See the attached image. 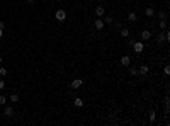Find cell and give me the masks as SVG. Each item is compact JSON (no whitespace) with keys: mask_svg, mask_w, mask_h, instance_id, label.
<instances>
[{"mask_svg":"<svg viewBox=\"0 0 170 126\" xmlns=\"http://www.w3.org/2000/svg\"><path fill=\"white\" fill-rule=\"evenodd\" d=\"M55 19H56L58 22H65L66 20V10L65 9H58L56 12H55Z\"/></svg>","mask_w":170,"mask_h":126,"instance_id":"cell-1","label":"cell"},{"mask_svg":"<svg viewBox=\"0 0 170 126\" xmlns=\"http://www.w3.org/2000/svg\"><path fill=\"white\" fill-rule=\"evenodd\" d=\"M133 49L136 53H143V49H145V43L143 41H134L133 43Z\"/></svg>","mask_w":170,"mask_h":126,"instance_id":"cell-2","label":"cell"},{"mask_svg":"<svg viewBox=\"0 0 170 126\" xmlns=\"http://www.w3.org/2000/svg\"><path fill=\"white\" fill-rule=\"evenodd\" d=\"M83 85V80H82V78H75V80H72V84H70V87H72V89H80V87Z\"/></svg>","mask_w":170,"mask_h":126,"instance_id":"cell-3","label":"cell"},{"mask_svg":"<svg viewBox=\"0 0 170 126\" xmlns=\"http://www.w3.org/2000/svg\"><path fill=\"white\" fill-rule=\"evenodd\" d=\"M104 26H105L104 19H95V20H94V27L97 29V31H102V29H104Z\"/></svg>","mask_w":170,"mask_h":126,"instance_id":"cell-4","label":"cell"},{"mask_svg":"<svg viewBox=\"0 0 170 126\" xmlns=\"http://www.w3.org/2000/svg\"><path fill=\"white\" fill-rule=\"evenodd\" d=\"M95 16L97 17H104L105 16V7L104 5H97V7H95Z\"/></svg>","mask_w":170,"mask_h":126,"instance_id":"cell-5","label":"cell"},{"mask_svg":"<svg viewBox=\"0 0 170 126\" xmlns=\"http://www.w3.org/2000/svg\"><path fill=\"white\" fill-rule=\"evenodd\" d=\"M148 72H150V68H148L146 65H141L140 68H138V75H143V77H146V75H148Z\"/></svg>","mask_w":170,"mask_h":126,"instance_id":"cell-6","label":"cell"},{"mask_svg":"<svg viewBox=\"0 0 170 126\" xmlns=\"http://www.w3.org/2000/svg\"><path fill=\"white\" fill-rule=\"evenodd\" d=\"M121 65H124V66H129V65H131V56H128V55L121 56Z\"/></svg>","mask_w":170,"mask_h":126,"instance_id":"cell-7","label":"cell"},{"mask_svg":"<svg viewBox=\"0 0 170 126\" xmlns=\"http://www.w3.org/2000/svg\"><path fill=\"white\" fill-rule=\"evenodd\" d=\"M150 38H151V33L148 31V29H145V31L141 33V41H148Z\"/></svg>","mask_w":170,"mask_h":126,"instance_id":"cell-8","label":"cell"},{"mask_svg":"<svg viewBox=\"0 0 170 126\" xmlns=\"http://www.w3.org/2000/svg\"><path fill=\"white\" fill-rule=\"evenodd\" d=\"M165 33H163V31H162V33H158V36H157V43H158V45H162V43H165Z\"/></svg>","mask_w":170,"mask_h":126,"instance_id":"cell-9","label":"cell"},{"mask_svg":"<svg viewBox=\"0 0 170 126\" xmlns=\"http://www.w3.org/2000/svg\"><path fill=\"white\" fill-rule=\"evenodd\" d=\"M73 104H75V107H82V106H83V99H80V97H75Z\"/></svg>","mask_w":170,"mask_h":126,"instance_id":"cell-10","label":"cell"},{"mask_svg":"<svg viewBox=\"0 0 170 126\" xmlns=\"http://www.w3.org/2000/svg\"><path fill=\"white\" fill-rule=\"evenodd\" d=\"M4 113H5V116H9V118H10V116H14V109H12L10 106H7V107H5V109H4Z\"/></svg>","mask_w":170,"mask_h":126,"instance_id":"cell-11","label":"cell"},{"mask_svg":"<svg viewBox=\"0 0 170 126\" xmlns=\"http://www.w3.org/2000/svg\"><path fill=\"white\" fill-rule=\"evenodd\" d=\"M145 16H146V17H153V16H155V10H153L151 7L145 9Z\"/></svg>","mask_w":170,"mask_h":126,"instance_id":"cell-12","label":"cell"},{"mask_svg":"<svg viewBox=\"0 0 170 126\" xmlns=\"http://www.w3.org/2000/svg\"><path fill=\"white\" fill-rule=\"evenodd\" d=\"M158 26H160V31H165V29H167V19H162Z\"/></svg>","mask_w":170,"mask_h":126,"instance_id":"cell-13","label":"cell"},{"mask_svg":"<svg viewBox=\"0 0 170 126\" xmlns=\"http://www.w3.org/2000/svg\"><path fill=\"white\" fill-rule=\"evenodd\" d=\"M136 19H138V17H136V14H134V12H129V14H128V20H129V22H134Z\"/></svg>","mask_w":170,"mask_h":126,"instance_id":"cell-14","label":"cell"},{"mask_svg":"<svg viewBox=\"0 0 170 126\" xmlns=\"http://www.w3.org/2000/svg\"><path fill=\"white\" fill-rule=\"evenodd\" d=\"M119 33H121V36H122V38H128V36H129V31H128V29H126V27L119 29Z\"/></svg>","mask_w":170,"mask_h":126,"instance_id":"cell-15","label":"cell"},{"mask_svg":"<svg viewBox=\"0 0 170 126\" xmlns=\"http://www.w3.org/2000/svg\"><path fill=\"white\" fill-rule=\"evenodd\" d=\"M104 22H105V24H112V22H114V17L112 16H105Z\"/></svg>","mask_w":170,"mask_h":126,"instance_id":"cell-16","label":"cell"},{"mask_svg":"<svg viewBox=\"0 0 170 126\" xmlns=\"http://www.w3.org/2000/svg\"><path fill=\"white\" fill-rule=\"evenodd\" d=\"M10 102H19V94H10Z\"/></svg>","mask_w":170,"mask_h":126,"instance_id":"cell-17","label":"cell"},{"mask_svg":"<svg viewBox=\"0 0 170 126\" xmlns=\"http://www.w3.org/2000/svg\"><path fill=\"white\" fill-rule=\"evenodd\" d=\"M112 24L116 26V29H122V22H121V20H114Z\"/></svg>","mask_w":170,"mask_h":126,"instance_id":"cell-18","label":"cell"},{"mask_svg":"<svg viewBox=\"0 0 170 126\" xmlns=\"http://www.w3.org/2000/svg\"><path fill=\"white\" fill-rule=\"evenodd\" d=\"M155 118H157V113H155V111H150V123H153Z\"/></svg>","mask_w":170,"mask_h":126,"instance_id":"cell-19","label":"cell"},{"mask_svg":"<svg viewBox=\"0 0 170 126\" xmlns=\"http://www.w3.org/2000/svg\"><path fill=\"white\" fill-rule=\"evenodd\" d=\"M158 19L162 20V19H167V14L163 12V10H160V12H158Z\"/></svg>","mask_w":170,"mask_h":126,"instance_id":"cell-20","label":"cell"},{"mask_svg":"<svg viewBox=\"0 0 170 126\" xmlns=\"http://www.w3.org/2000/svg\"><path fill=\"white\" fill-rule=\"evenodd\" d=\"M5 75H7V68L0 66V77H5Z\"/></svg>","mask_w":170,"mask_h":126,"instance_id":"cell-21","label":"cell"},{"mask_svg":"<svg viewBox=\"0 0 170 126\" xmlns=\"http://www.w3.org/2000/svg\"><path fill=\"white\" fill-rule=\"evenodd\" d=\"M129 73L133 75V77H134V75H138V68H134V66H131V68H129Z\"/></svg>","mask_w":170,"mask_h":126,"instance_id":"cell-22","label":"cell"},{"mask_svg":"<svg viewBox=\"0 0 170 126\" xmlns=\"http://www.w3.org/2000/svg\"><path fill=\"white\" fill-rule=\"evenodd\" d=\"M5 102H7V99H5V95H0V106H4Z\"/></svg>","mask_w":170,"mask_h":126,"instance_id":"cell-23","label":"cell"},{"mask_svg":"<svg viewBox=\"0 0 170 126\" xmlns=\"http://www.w3.org/2000/svg\"><path fill=\"white\" fill-rule=\"evenodd\" d=\"M163 73H165V75H170V66H168V65L163 68Z\"/></svg>","mask_w":170,"mask_h":126,"instance_id":"cell-24","label":"cell"},{"mask_svg":"<svg viewBox=\"0 0 170 126\" xmlns=\"http://www.w3.org/2000/svg\"><path fill=\"white\" fill-rule=\"evenodd\" d=\"M4 89H5V82L0 80V90H4Z\"/></svg>","mask_w":170,"mask_h":126,"instance_id":"cell-25","label":"cell"},{"mask_svg":"<svg viewBox=\"0 0 170 126\" xmlns=\"http://www.w3.org/2000/svg\"><path fill=\"white\" fill-rule=\"evenodd\" d=\"M5 27V24H4V20H0V29H4Z\"/></svg>","mask_w":170,"mask_h":126,"instance_id":"cell-26","label":"cell"},{"mask_svg":"<svg viewBox=\"0 0 170 126\" xmlns=\"http://www.w3.org/2000/svg\"><path fill=\"white\" fill-rule=\"evenodd\" d=\"M4 36V29H0V38Z\"/></svg>","mask_w":170,"mask_h":126,"instance_id":"cell-27","label":"cell"},{"mask_svg":"<svg viewBox=\"0 0 170 126\" xmlns=\"http://www.w3.org/2000/svg\"><path fill=\"white\" fill-rule=\"evenodd\" d=\"M27 2H29V4H33V2H34V0H27Z\"/></svg>","mask_w":170,"mask_h":126,"instance_id":"cell-28","label":"cell"},{"mask_svg":"<svg viewBox=\"0 0 170 126\" xmlns=\"http://www.w3.org/2000/svg\"><path fill=\"white\" fill-rule=\"evenodd\" d=\"M2 61H4V58H2V56H0V63H2Z\"/></svg>","mask_w":170,"mask_h":126,"instance_id":"cell-29","label":"cell"},{"mask_svg":"<svg viewBox=\"0 0 170 126\" xmlns=\"http://www.w3.org/2000/svg\"><path fill=\"white\" fill-rule=\"evenodd\" d=\"M56 2H60V0H56Z\"/></svg>","mask_w":170,"mask_h":126,"instance_id":"cell-30","label":"cell"}]
</instances>
